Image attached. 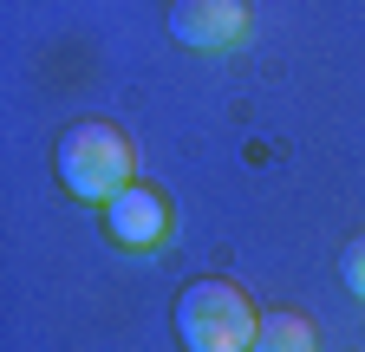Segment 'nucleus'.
<instances>
[{"mask_svg":"<svg viewBox=\"0 0 365 352\" xmlns=\"http://www.w3.org/2000/svg\"><path fill=\"white\" fill-rule=\"evenodd\" d=\"M339 281H346V287L365 300V235H352V242L339 248Z\"/></svg>","mask_w":365,"mask_h":352,"instance_id":"obj_6","label":"nucleus"},{"mask_svg":"<svg viewBox=\"0 0 365 352\" xmlns=\"http://www.w3.org/2000/svg\"><path fill=\"white\" fill-rule=\"evenodd\" d=\"M53 170H59V183L78 202H111L118 190H130V144H124L118 124L85 118V124H66L59 130Z\"/></svg>","mask_w":365,"mask_h":352,"instance_id":"obj_2","label":"nucleus"},{"mask_svg":"<svg viewBox=\"0 0 365 352\" xmlns=\"http://www.w3.org/2000/svg\"><path fill=\"white\" fill-rule=\"evenodd\" d=\"M170 39L190 53H228L248 39V0H176Z\"/></svg>","mask_w":365,"mask_h":352,"instance_id":"obj_3","label":"nucleus"},{"mask_svg":"<svg viewBox=\"0 0 365 352\" xmlns=\"http://www.w3.org/2000/svg\"><path fill=\"white\" fill-rule=\"evenodd\" d=\"M255 352H319V339L300 314H267L255 326Z\"/></svg>","mask_w":365,"mask_h":352,"instance_id":"obj_5","label":"nucleus"},{"mask_svg":"<svg viewBox=\"0 0 365 352\" xmlns=\"http://www.w3.org/2000/svg\"><path fill=\"white\" fill-rule=\"evenodd\" d=\"M105 229H111L118 248H157V242L170 235V209H163L157 190L130 183V190H118V196L105 202Z\"/></svg>","mask_w":365,"mask_h":352,"instance_id":"obj_4","label":"nucleus"},{"mask_svg":"<svg viewBox=\"0 0 365 352\" xmlns=\"http://www.w3.org/2000/svg\"><path fill=\"white\" fill-rule=\"evenodd\" d=\"M255 306L235 281H190L176 294V339L182 352H255Z\"/></svg>","mask_w":365,"mask_h":352,"instance_id":"obj_1","label":"nucleus"}]
</instances>
